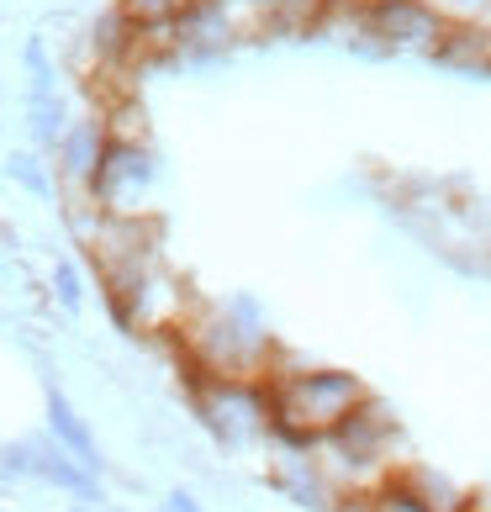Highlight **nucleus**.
Listing matches in <instances>:
<instances>
[{
  "mask_svg": "<svg viewBox=\"0 0 491 512\" xmlns=\"http://www.w3.org/2000/svg\"><path fill=\"white\" fill-rule=\"evenodd\" d=\"M407 486L418 491V497H423L433 512H470V507H465V491H460V486H449L444 476H433V470H412Z\"/></svg>",
  "mask_w": 491,
  "mask_h": 512,
  "instance_id": "nucleus-13",
  "label": "nucleus"
},
{
  "mask_svg": "<svg viewBox=\"0 0 491 512\" xmlns=\"http://www.w3.org/2000/svg\"><path fill=\"white\" fill-rule=\"evenodd\" d=\"M122 16L132 27H143V32H175L180 27V16L196 6V0H117Z\"/></svg>",
  "mask_w": 491,
  "mask_h": 512,
  "instance_id": "nucleus-12",
  "label": "nucleus"
},
{
  "mask_svg": "<svg viewBox=\"0 0 491 512\" xmlns=\"http://www.w3.org/2000/svg\"><path fill=\"white\" fill-rule=\"evenodd\" d=\"M27 132L37 148H59V138L69 132V111H64V96L48 90V96H27Z\"/></svg>",
  "mask_w": 491,
  "mask_h": 512,
  "instance_id": "nucleus-11",
  "label": "nucleus"
},
{
  "mask_svg": "<svg viewBox=\"0 0 491 512\" xmlns=\"http://www.w3.org/2000/svg\"><path fill=\"white\" fill-rule=\"evenodd\" d=\"M191 407L217 444L243 449L275 428L270 407V381H243V375H201L191 381Z\"/></svg>",
  "mask_w": 491,
  "mask_h": 512,
  "instance_id": "nucleus-3",
  "label": "nucleus"
},
{
  "mask_svg": "<svg viewBox=\"0 0 491 512\" xmlns=\"http://www.w3.org/2000/svg\"><path fill=\"white\" fill-rule=\"evenodd\" d=\"M74 512H90V507H74Z\"/></svg>",
  "mask_w": 491,
  "mask_h": 512,
  "instance_id": "nucleus-18",
  "label": "nucleus"
},
{
  "mask_svg": "<svg viewBox=\"0 0 491 512\" xmlns=\"http://www.w3.org/2000/svg\"><path fill=\"white\" fill-rule=\"evenodd\" d=\"M270 486L280 491V497L301 502L307 512H333L338 507L333 481L323 476V465H317V460H307V449H286V460L270 470Z\"/></svg>",
  "mask_w": 491,
  "mask_h": 512,
  "instance_id": "nucleus-8",
  "label": "nucleus"
},
{
  "mask_svg": "<svg viewBox=\"0 0 491 512\" xmlns=\"http://www.w3.org/2000/svg\"><path fill=\"white\" fill-rule=\"evenodd\" d=\"M449 22H491V0H433Z\"/></svg>",
  "mask_w": 491,
  "mask_h": 512,
  "instance_id": "nucleus-16",
  "label": "nucleus"
},
{
  "mask_svg": "<svg viewBox=\"0 0 491 512\" xmlns=\"http://www.w3.org/2000/svg\"><path fill=\"white\" fill-rule=\"evenodd\" d=\"M106 143H111V127H106V122H69V132L59 138V148H53V154H59V164H53V169H59V180L90 191Z\"/></svg>",
  "mask_w": 491,
  "mask_h": 512,
  "instance_id": "nucleus-9",
  "label": "nucleus"
},
{
  "mask_svg": "<svg viewBox=\"0 0 491 512\" xmlns=\"http://www.w3.org/2000/svg\"><path fill=\"white\" fill-rule=\"evenodd\" d=\"M159 512H201V502L191 497V491H169V497H164V507Z\"/></svg>",
  "mask_w": 491,
  "mask_h": 512,
  "instance_id": "nucleus-17",
  "label": "nucleus"
},
{
  "mask_svg": "<svg viewBox=\"0 0 491 512\" xmlns=\"http://www.w3.org/2000/svg\"><path fill=\"white\" fill-rule=\"evenodd\" d=\"M111 512H122V507H111Z\"/></svg>",
  "mask_w": 491,
  "mask_h": 512,
  "instance_id": "nucleus-19",
  "label": "nucleus"
},
{
  "mask_svg": "<svg viewBox=\"0 0 491 512\" xmlns=\"http://www.w3.org/2000/svg\"><path fill=\"white\" fill-rule=\"evenodd\" d=\"M185 344H191V381H201V375L270 381V370L280 359L275 338L259 317V301H249V296H233L222 307L201 312L191 322V333H185Z\"/></svg>",
  "mask_w": 491,
  "mask_h": 512,
  "instance_id": "nucleus-2",
  "label": "nucleus"
},
{
  "mask_svg": "<svg viewBox=\"0 0 491 512\" xmlns=\"http://www.w3.org/2000/svg\"><path fill=\"white\" fill-rule=\"evenodd\" d=\"M53 296H59L69 312H74V307H80V301H85V291H80V270H74L69 259H59V264H53Z\"/></svg>",
  "mask_w": 491,
  "mask_h": 512,
  "instance_id": "nucleus-15",
  "label": "nucleus"
},
{
  "mask_svg": "<svg viewBox=\"0 0 491 512\" xmlns=\"http://www.w3.org/2000/svg\"><path fill=\"white\" fill-rule=\"evenodd\" d=\"M449 16L433 0H365V32L386 53H439L449 37Z\"/></svg>",
  "mask_w": 491,
  "mask_h": 512,
  "instance_id": "nucleus-4",
  "label": "nucleus"
},
{
  "mask_svg": "<svg viewBox=\"0 0 491 512\" xmlns=\"http://www.w3.org/2000/svg\"><path fill=\"white\" fill-rule=\"evenodd\" d=\"M391 439H396V417L375 402V396H365V402L354 407L323 444L338 454V460H349V465H370V460H381V449Z\"/></svg>",
  "mask_w": 491,
  "mask_h": 512,
  "instance_id": "nucleus-7",
  "label": "nucleus"
},
{
  "mask_svg": "<svg viewBox=\"0 0 491 512\" xmlns=\"http://www.w3.org/2000/svg\"><path fill=\"white\" fill-rule=\"evenodd\" d=\"M0 470H6V476L48 481V486H59V491H69V497H80V502L101 497V476H96V470H85L59 439H53V433H32V439L6 444V449H0Z\"/></svg>",
  "mask_w": 491,
  "mask_h": 512,
  "instance_id": "nucleus-5",
  "label": "nucleus"
},
{
  "mask_svg": "<svg viewBox=\"0 0 491 512\" xmlns=\"http://www.w3.org/2000/svg\"><path fill=\"white\" fill-rule=\"evenodd\" d=\"M154 180H159V164H154V154H148L138 138H111L85 196L96 201L101 212H138V201H143V191Z\"/></svg>",
  "mask_w": 491,
  "mask_h": 512,
  "instance_id": "nucleus-6",
  "label": "nucleus"
},
{
  "mask_svg": "<svg viewBox=\"0 0 491 512\" xmlns=\"http://www.w3.org/2000/svg\"><path fill=\"white\" fill-rule=\"evenodd\" d=\"M48 433H53V439H59V444H64V449H69V454H74V460H80L85 470H96V476L106 470L96 433L85 428V417L74 412V402H69V396H64L59 386H48Z\"/></svg>",
  "mask_w": 491,
  "mask_h": 512,
  "instance_id": "nucleus-10",
  "label": "nucleus"
},
{
  "mask_svg": "<svg viewBox=\"0 0 491 512\" xmlns=\"http://www.w3.org/2000/svg\"><path fill=\"white\" fill-rule=\"evenodd\" d=\"M6 175L16 180V185H22V191H32V196H53V191H59V185H53V169L43 164V159H37V154H27V148H16V154L6 159Z\"/></svg>",
  "mask_w": 491,
  "mask_h": 512,
  "instance_id": "nucleus-14",
  "label": "nucleus"
},
{
  "mask_svg": "<svg viewBox=\"0 0 491 512\" xmlns=\"http://www.w3.org/2000/svg\"><path fill=\"white\" fill-rule=\"evenodd\" d=\"M365 381L333 365H312V370H280L270 375V407H275V439L286 449H312L344 423V417L365 402Z\"/></svg>",
  "mask_w": 491,
  "mask_h": 512,
  "instance_id": "nucleus-1",
  "label": "nucleus"
}]
</instances>
